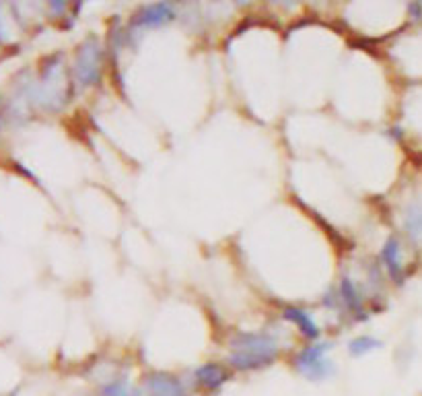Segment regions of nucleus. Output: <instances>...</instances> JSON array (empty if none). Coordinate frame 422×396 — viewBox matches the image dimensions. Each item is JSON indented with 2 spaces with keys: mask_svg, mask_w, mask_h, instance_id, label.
<instances>
[{
  "mask_svg": "<svg viewBox=\"0 0 422 396\" xmlns=\"http://www.w3.org/2000/svg\"><path fill=\"white\" fill-rule=\"evenodd\" d=\"M324 353H326V345H315V347L305 349L301 355L297 357L299 372H303L311 380H320V377L329 376L332 365H329V361L324 359Z\"/></svg>",
  "mask_w": 422,
  "mask_h": 396,
  "instance_id": "nucleus-1",
  "label": "nucleus"
},
{
  "mask_svg": "<svg viewBox=\"0 0 422 396\" xmlns=\"http://www.w3.org/2000/svg\"><path fill=\"white\" fill-rule=\"evenodd\" d=\"M149 392L151 396H186L179 380L165 374H154L147 380Z\"/></svg>",
  "mask_w": 422,
  "mask_h": 396,
  "instance_id": "nucleus-2",
  "label": "nucleus"
},
{
  "mask_svg": "<svg viewBox=\"0 0 422 396\" xmlns=\"http://www.w3.org/2000/svg\"><path fill=\"white\" fill-rule=\"evenodd\" d=\"M227 377H229V372L218 363H206L198 370V384L209 388V390H214L221 384H225Z\"/></svg>",
  "mask_w": 422,
  "mask_h": 396,
  "instance_id": "nucleus-3",
  "label": "nucleus"
},
{
  "mask_svg": "<svg viewBox=\"0 0 422 396\" xmlns=\"http://www.w3.org/2000/svg\"><path fill=\"white\" fill-rule=\"evenodd\" d=\"M287 318H290V320L299 326V330H301L305 337H317V328H315V324H313V320H311L309 314L301 312V310H288Z\"/></svg>",
  "mask_w": 422,
  "mask_h": 396,
  "instance_id": "nucleus-4",
  "label": "nucleus"
},
{
  "mask_svg": "<svg viewBox=\"0 0 422 396\" xmlns=\"http://www.w3.org/2000/svg\"><path fill=\"white\" fill-rule=\"evenodd\" d=\"M375 347H379V343L375 340V338H357V340H352L350 343V353L352 355H363V353H369V351H373Z\"/></svg>",
  "mask_w": 422,
  "mask_h": 396,
  "instance_id": "nucleus-5",
  "label": "nucleus"
},
{
  "mask_svg": "<svg viewBox=\"0 0 422 396\" xmlns=\"http://www.w3.org/2000/svg\"><path fill=\"white\" fill-rule=\"evenodd\" d=\"M103 396H140L134 390H130L128 386H124V384H112V386H107L105 390H103Z\"/></svg>",
  "mask_w": 422,
  "mask_h": 396,
  "instance_id": "nucleus-6",
  "label": "nucleus"
},
{
  "mask_svg": "<svg viewBox=\"0 0 422 396\" xmlns=\"http://www.w3.org/2000/svg\"><path fill=\"white\" fill-rule=\"evenodd\" d=\"M48 4H50V9H52L54 13H64L68 0H48Z\"/></svg>",
  "mask_w": 422,
  "mask_h": 396,
  "instance_id": "nucleus-7",
  "label": "nucleus"
},
{
  "mask_svg": "<svg viewBox=\"0 0 422 396\" xmlns=\"http://www.w3.org/2000/svg\"><path fill=\"white\" fill-rule=\"evenodd\" d=\"M6 120H9V116L0 110V137H2V130H4V124H6Z\"/></svg>",
  "mask_w": 422,
  "mask_h": 396,
  "instance_id": "nucleus-8",
  "label": "nucleus"
}]
</instances>
